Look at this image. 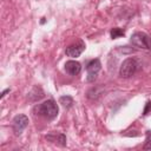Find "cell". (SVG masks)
Instances as JSON below:
<instances>
[{"mask_svg": "<svg viewBox=\"0 0 151 151\" xmlns=\"http://www.w3.org/2000/svg\"><path fill=\"white\" fill-rule=\"evenodd\" d=\"M33 113L44 119L53 120L59 113V107L54 99H47L40 104H37L33 107Z\"/></svg>", "mask_w": 151, "mask_h": 151, "instance_id": "obj_1", "label": "cell"}, {"mask_svg": "<svg viewBox=\"0 0 151 151\" xmlns=\"http://www.w3.org/2000/svg\"><path fill=\"white\" fill-rule=\"evenodd\" d=\"M139 68H140V64L136 58L132 57L126 58L119 67V76L122 78H130L133 74H136L139 71Z\"/></svg>", "mask_w": 151, "mask_h": 151, "instance_id": "obj_2", "label": "cell"}, {"mask_svg": "<svg viewBox=\"0 0 151 151\" xmlns=\"http://www.w3.org/2000/svg\"><path fill=\"white\" fill-rule=\"evenodd\" d=\"M130 42L137 48L151 51V37L144 32H134L130 38Z\"/></svg>", "mask_w": 151, "mask_h": 151, "instance_id": "obj_3", "label": "cell"}, {"mask_svg": "<svg viewBox=\"0 0 151 151\" xmlns=\"http://www.w3.org/2000/svg\"><path fill=\"white\" fill-rule=\"evenodd\" d=\"M101 70V63L98 58L90 60L86 64V71H87V77H86V81L87 83H93L97 77H98V72Z\"/></svg>", "mask_w": 151, "mask_h": 151, "instance_id": "obj_4", "label": "cell"}, {"mask_svg": "<svg viewBox=\"0 0 151 151\" xmlns=\"http://www.w3.org/2000/svg\"><path fill=\"white\" fill-rule=\"evenodd\" d=\"M28 117L25 114H17L12 120V127L15 133V136H19L22 133V131L28 126Z\"/></svg>", "mask_w": 151, "mask_h": 151, "instance_id": "obj_5", "label": "cell"}, {"mask_svg": "<svg viewBox=\"0 0 151 151\" xmlns=\"http://www.w3.org/2000/svg\"><path fill=\"white\" fill-rule=\"evenodd\" d=\"M85 47H86L85 42L83 40H79L76 44H72V45L67 46L66 50H65V53L70 58H77L85 51Z\"/></svg>", "mask_w": 151, "mask_h": 151, "instance_id": "obj_6", "label": "cell"}, {"mask_svg": "<svg viewBox=\"0 0 151 151\" xmlns=\"http://www.w3.org/2000/svg\"><path fill=\"white\" fill-rule=\"evenodd\" d=\"M45 138H46V140H48L51 143H54L59 146H66V136L61 132L52 131L48 134H46Z\"/></svg>", "mask_w": 151, "mask_h": 151, "instance_id": "obj_7", "label": "cell"}, {"mask_svg": "<svg viewBox=\"0 0 151 151\" xmlns=\"http://www.w3.org/2000/svg\"><path fill=\"white\" fill-rule=\"evenodd\" d=\"M65 72L67 73V74H70V76H77V74H79L80 73V71H81V65H80V63L79 61H77V60H68V61H66L65 63Z\"/></svg>", "mask_w": 151, "mask_h": 151, "instance_id": "obj_8", "label": "cell"}, {"mask_svg": "<svg viewBox=\"0 0 151 151\" xmlns=\"http://www.w3.org/2000/svg\"><path fill=\"white\" fill-rule=\"evenodd\" d=\"M104 91H105V86H103V85H96V86H92L86 92V97L90 100H98L104 94Z\"/></svg>", "mask_w": 151, "mask_h": 151, "instance_id": "obj_9", "label": "cell"}, {"mask_svg": "<svg viewBox=\"0 0 151 151\" xmlns=\"http://www.w3.org/2000/svg\"><path fill=\"white\" fill-rule=\"evenodd\" d=\"M59 104H61L65 109H71L73 106V98L71 96H61L59 98Z\"/></svg>", "mask_w": 151, "mask_h": 151, "instance_id": "obj_10", "label": "cell"}, {"mask_svg": "<svg viewBox=\"0 0 151 151\" xmlns=\"http://www.w3.org/2000/svg\"><path fill=\"white\" fill-rule=\"evenodd\" d=\"M29 93H31V94H34V98H33L32 101H37V100H39V99H41V98L44 97V91H42L41 87H39V86H34L33 90H32Z\"/></svg>", "mask_w": 151, "mask_h": 151, "instance_id": "obj_11", "label": "cell"}, {"mask_svg": "<svg viewBox=\"0 0 151 151\" xmlns=\"http://www.w3.org/2000/svg\"><path fill=\"white\" fill-rule=\"evenodd\" d=\"M110 34H111V38L112 39H117L119 37H123L125 34V32H124V29H122L119 27H114V28H112L110 31Z\"/></svg>", "mask_w": 151, "mask_h": 151, "instance_id": "obj_12", "label": "cell"}, {"mask_svg": "<svg viewBox=\"0 0 151 151\" xmlns=\"http://www.w3.org/2000/svg\"><path fill=\"white\" fill-rule=\"evenodd\" d=\"M143 149L151 150V131H146V138H145V144H144Z\"/></svg>", "mask_w": 151, "mask_h": 151, "instance_id": "obj_13", "label": "cell"}, {"mask_svg": "<svg viewBox=\"0 0 151 151\" xmlns=\"http://www.w3.org/2000/svg\"><path fill=\"white\" fill-rule=\"evenodd\" d=\"M150 110H151V101L149 100V101L146 103V106H145L144 111H143V114H144V116H146V114H147V112H149Z\"/></svg>", "mask_w": 151, "mask_h": 151, "instance_id": "obj_14", "label": "cell"}, {"mask_svg": "<svg viewBox=\"0 0 151 151\" xmlns=\"http://www.w3.org/2000/svg\"><path fill=\"white\" fill-rule=\"evenodd\" d=\"M9 91H11L9 88H6V90H4V91L1 92V94H0V99H2V98H4L5 96H6V93H8Z\"/></svg>", "mask_w": 151, "mask_h": 151, "instance_id": "obj_15", "label": "cell"}]
</instances>
